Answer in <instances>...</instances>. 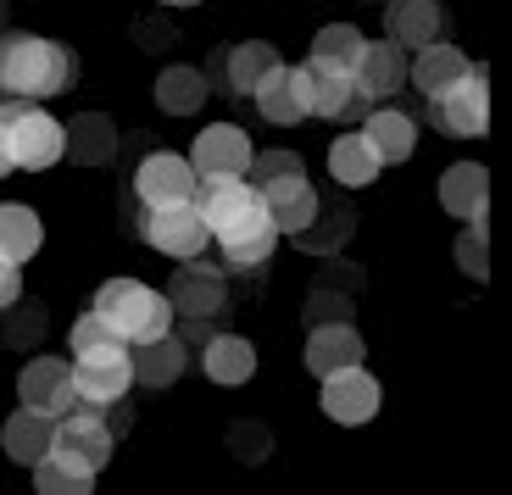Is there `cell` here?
I'll return each mask as SVG.
<instances>
[{"label":"cell","mask_w":512,"mask_h":495,"mask_svg":"<svg viewBox=\"0 0 512 495\" xmlns=\"http://www.w3.org/2000/svg\"><path fill=\"white\" fill-rule=\"evenodd\" d=\"M112 340H123V334H117L112 323L95 312V306H90V312H78V323L67 329V345H73V356H78V351H95V345H112ZM123 345H128V340H123Z\"/></svg>","instance_id":"35"},{"label":"cell","mask_w":512,"mask_h":495,"mask_svg":"<svg viewBox=\"0 0 512 495\" xmlns=\"http://www.w3.org/2000/svg\"><path fill=\"white\" fill-rule=\"evenodd\" d=\"M140 234H145V245H151V251L173 256V262H190V256H201L206 245H212V234H206L195 201H184V206H145Z\"/></svg>","instance_id":"9"},{"label":"cell","mask_w":512,"mask_h":495,"mask_svg":"<svg viewBox=\"0 0 512 495\" xmlns=\"http://www.w3.org/2000/svg\"><path fill=\"white\" fill-rule=\"evenodd\" d=\"M301 362H307L312 379H329L340 368H357L368 362V340L357 334L351 318H334V323H307V345H301Z\"/></svg>","instance_id":"11"},{"label":"cell","mask_w":512,"mask_h":495,"mask_svg":"<svg viewBox=\"0 0 512 495\" xmlns=\"http://www.w3.org/2000/svg\"><path fill=\"white\" fill-rule=\"evenodd\" d=\"M251 101H256V112L268 117V123H279V128L307 123V101H301V89H295V67L290 62L268 67V73H262V84L251 89Z\"/></svg>","instance_id":"26"},{"label":"cell","mask_w":512,"mask_h":495,"mask_svg":"<svg viewBox=\"0 0 512 495\" xmlns=\"http://www.w3.org/2000/svg\"><path fill=\"white\" fill-rule=\"evenodd\" d=\"M78 67L73 51L45 34H0V101H51L62 89H73Z\"/></svg>","instance_id":"1"},{"label":"cell","mask_w":512,"mask_h":495,"mask_svg":"<svg viewBox=\"0 0 512 495\" xmlns=\"http://www.w3.org/2000/svg\"><path fill=\"white\" fill-rule=\"evenodd\" d=\"M490 234H485V217L479 223H468V229L457 234V267L468 273V279H490V256H485Z\"/></svg>","instance_id":"34"},{"label":"cell","mask_w":512,"mask_h":495,"mask_svg":"<svg viewBox=\"0 0 512 495\" xmlns=\"http://www.w3.org/2000/svg\"><path fill=\"white\" fill-rule=\"evenodd\" d=\"M56 445V418L51 412H34V407H17L12 418L0 423V451L17 462V468H34L45 451Z\"/></svg>","instance_id":"23"},{"label":"cell","mask_w":512,"mask_h":495,"mask_svg":"<svg viewBox=\"0 0 512 495\" xmlns=\"http://www.w3.org/2000/svg\"><path fill=\"white\" fill-rule=\"evenodd\" d=\"M206 95H212V84H206V73L190 62H173V67L156 73V106H162L167 117H195L206 106Z\"/></svg>","instance_id":"28"},{"label":"cell","mask_w":512,"mask_h":495,"mask_svg":"<svg viewBox=\"0 0 512 495\" xmlns=\"http://www.w3.org/2000/svg\"><path fill=\"white\" fill-rule=\"evenodd\" d=\"M117 151V128L106 112H78L73 123H67V162L78 167H106Z\"/></svg>","instance_id":"30"},{"label":"cell","mask_w":512,"mask_h":495,"mask_svg":"<svg viewBox=\"0 0 512 495\" xmlns=\"http://www.w3.org/2000/svg\"><path fill=\"white\" fill-rule=\"evenodd\" d=\"M195 212H201L212 245L268 229V201H262L251 178H195Z\"/></svg>","instance_id":"3"},{"label":"cell","mask_w":512,"mask_h":495,"mask_svg":"<svg viewBox=\"0 0 512 495\" xmlns=\"http://www.w3.org/2000/svg\"><path fill=\"white\" fill-rule=\"evenodd\" d=\"M284 173H307V162H301L295 151H256L251 167H245L251 184H268V178H284Z\"/></svg>","instance_id":"36"},{"label":"cell","mask_w":512,"mask_h":495,"mask_svg":"<svg viewBox=\"0 0 512 495\" xmlns=\"http://www.w3.org/2000/svg\"><path fill=\"white\" fill-rule=\"evenodd\" d=\"M162 6H201V0H162Z\"/></svg>","instance_id":"40"},{"label":"cell","mask_w":512,"mask_h":495,"mask_svg":"<svg viewBox=\"0 0 512 495\" xmlns=\"http://www.w3.org/2000/svg\"><path fill=\"white\" fill-rule=\"evenodd\" d=\"M429 123L446 134V140H485L490 134V78L485 67H468L451 89L429 95Z\"/></svg>","instance_id":"6"},{"label":"cell","mask_w":512,"mask_h":495,"mask_svg":"<svg viewBox=\"0 0 512 495\" xmlns=\"http://www.w3.org/2000/svg\"><path fill=\"white\" fill-rule=\"evenodd\" d=\"M134 201L140 206H184L195 201V167L184 151H151L134 167Z\"/></svg>","instance_id":"13"},{"label":"cell","mask_w":512,"mask_h":495,"mask_svg":"<svg viewBox=\"0 0 512 495\" xmlns=\"http://www.w3.org/2000/svg\"><path fill=\"white\" fill-rule=\"evenodd\" d=\"M167 301H173V318L206 323V318L223 312L229 290H223L218 267H201V256H190V262H179V273H173V284H167Z\"/></svg>","instance_id":"15"},{"label":"cell","mask_w":512,"mask_h":495,"mask_svg":"<svg viewBox=\"0 0 512 495\" xmlns=\"http://www.w3.org/2000/svg\"><path fill=\"white\" fill-rule=\"evenodd\" d=\"M56 445H62V451H73L78 462H90V468L101 473L106 462H112L117 434H112V423H106L95 407H73V412H62V418H56Z\"/></svg>","instance_id":"17"},{"label":"cell","mask_w":512,"mask_h":495,"mask_svg":"<svg viewBox=\"0 0 512 495\" xmlns=\"http://www.w3.org/2000/svg\"><path fill=\"white\" fill-rule=\"evenodd\" d=\"M95 479H101V473H95L90 462H78L73 451H62V445H51V451L34 462V490L39 495H90Z\"/></svg>","instance_id":"29"},{"label":"cell","mask_w":512,"mask_h":495,"mask_svg":"<svg viewBox=\"0 0 512 495\" xmlns=\"http://www.w3.org/2000/svg\"><path fill=\"white\" fill-rule=\"evenodd\" d=\"M351 78H357V89L368 101H390V95L407 89V51L390 45V39H368L357 67H351Z\"/></svg>","instance_id":"19"},{"label":"cell","mask_w":512,"mask_h":495,"mask_svg":"<svg viewBox=\"0 0 512 495\" xmlns=\"http://www.w3.org/2000/svg\"><path fill=\"white\" fill-rule=\"evenodd\" d=\"M295 67V89L307 101V117H329V123H351V117L368 112V95L357 89V78L346 67H323V62H290Z\"/></svg>","instance_id":"7"},{"label":"cell","mask_w":512,"mask_h":495,"mask_svg":"<svg viewBox=\"0 0 512 495\" xmlns=\"http://www.w3.org/2000/svg\"><path fill=\"white\" fill-rule=\"evenodd\" d=\"M284 56L273 51L268 39H240V45H234V51H223V67H229V73H223V84H229V95H251L256 84H262V73H268V67H279Z\"/></svg>","instance_id":"31"},{"label":"cell","mask_w":512,"mask_h":495,"mask_svg":"<svg viewBox=\"0 0 512 495\" xmlns=\"http://www.w3.org/2000/svg\"><path fill=\"white\" fill-rule=\"evenodd\" d=\"M17 407L51 412V418L73 412L78 407V395H73V356H34V362H23V373H17Z\"/></svg>","instance_id":"10"},{"label":"cell","mask_w":512,"mask_h":495,"mask_svg":"<svg viewBox=\"0 0 512 495\" xmlns=\"http://www.w3.org/2000/svg\"><path fill=\"white\" fill-rule=\"evenodd\" d=\"M262 190V201H268V223L284 234V240H295L301 229H312L323 212V195L312 190L307 173H284V178H268V184H256Z\"/></svg>","instance_id":"14"},{"label":"cell","mask_w":512,"mask_h":495,"mask_svg":"<svg viewBox=\"0 0 512 495\" xmlns=\"http://www.w3.org/2000/svg\"><path fill=\"white\" fill-rule=\"evenodd\" d=\"M90 306L123 334L128 345H145V340H156V334L173 329V301H167V290H151L145 279H128V273L106 279Z\"/></svg>","instance_id":"2"},{"label":"cell","mask_w":512,"mask_h":495,"mask_svg":"<svg viewBox=\"0 0 512 495\" xmlns=\"http://www.w3.org/2000/svg\"><path fill=\"white\" fill-rule=\"evenodd\" d=\"M318 407H323V418L340 423V429H362V423L379 418L384 390L368 373V362H357V368H340V373H329V379H318Z\"/></svg>","instance_id":"8"},{"label":"cell","mask_w":512,"mask_h":495,"mask_svg":"<svg viewBox=\"0 0 512 495\" xmlns=\"http://www.w3.org/2000/svg\"><path fill=\"white\" fill-rule=\"evenodd\" d=\"M134 390V351L123 340L112 345H95V351H78L73 356V395L78 407H95V412H112L128 401Z\"/></svg>","instance_id":"5"},{"label":"cell","mask_w":512,"mask_h":495,"mask_svg":"<svg viewBox=\"0 0 512 495\" xmlns=\"http://www.w3.org/2000/svg\"><path fill=\"white\" fill-rule=\"evenodd\" d=\"M0 123L12 134V156L23 173H51L67 162V123H56L39 101H0Z\"/></svg>","instance_id":"4"},{"label":"cell","mask_w":512,"mask_h":495,"mask_svg":"<svg viewBox=\"0 0 512 495\" xmlns=\"http://www.w3.org/2000/svg\"><path fill=\"white\" fill-rule=\"evenodd\" d=\"M201 373L218 390H240L256 379V345L245 334H206L201 340Z\"/></svg>","instance_id":"21"},{"label":"cell","mask_w":512,"mask_h":495,"mask_svg":"<svg viewBox=\"0 0 512 495\" xmlns=\"http://www.w3.org/2000/svg\"><path fill=\"white\" fill-rule=\"evenodd\" d=\"M17 167V156H12V134H6V123H0V178Z\"/></svg>","instance_id":"39"},{"label":"cell","mask_w":512,"mask_h":495,"mask_svg":"<svg viewBox=\"0 0 512 495\" xmlns=\"http://www.w3.org/2000/svg\"><path fill=\"white\" fill-rule=\"evenodd\" d=\"M229 451H234V457H262V451H268V429H262V423H256V418H245V423H234V429H229Z\"/></svg>","instance_id":"37"},{"label":"cell","mask_w":512,"mask_h":495,"mask_svg":"<svg viewBox=\"0 0 512 495\" xmlns=\"http://www.w3.org/2000/svg\"><path fill=\"white\" fill-rule=\"evenodd\" d=\"M223 251V262L234 267V273H251V267H262L273 251H279V229H256V234H245V240H229V245H218Z\"/></svg>","instance_id":"33"},{"label":"cell","mask_w":512,"mask_h":495,"mask_svg":"<svg viewBox=\"0 0 512 495\" xmlns=\"http://www.w3.org/2000/svg\"><path fill=\"white\" fill-rule=\"evenodd\" d=\"M362 28L357 23H323L318 34H312V62H323V67H357V56H362Z\"/></svg>","instance_id":"32"},{"label":"cell","mask_w":512,"mask_h":495,"mask_svg":"<svg viewBox=\"0 0 512 495\" xmlns=\"http://www.w3.org/2000/svg\"><path fill=\"white\" fill-rule=\"evenodd\" d=\"M362 134L373 140V151H379L384 167L396 162H412V151H418V117L401 112V106H379V112H362Z\"/></svg>","instance_id":"22"},{"label":"cell","mask_w":512,"mask_h":495,"mask_svg":"<svg viewBox=\"0 0 512 495\" xmlns=\"http://www.w3.org/2000/svg\"><path fill=\"white\" fill-rule=\"evenodd\" d=\"M128 351H134V384H145V390H173L184 379V368H190V345L173 329L145 345H128Z\"/></svg>","instance_id":"20"},{"label":"cell","mask_w":512,"mask_h":495,"mask_svg":"<svg viewBox=\"0 0 512 495\" xmlns=\"http://www.w3.org/2000/svg\"><path fill=\"white\" fill-rule=\"evenodd\" d=\"M251 156H256V145H251V134H245L240 123H206L201 134H195V145H190L195 178H245Z\"/></svg>","instance_id":"12"},{"label":"cell","mask_w":512,"mask_h":495,"mask_svg":"<svg viewBox=\"0 0 512 495\" xmlns=\"http://www.w3.org/2000/svg\"><path fill=\"white\" fill-rule=\"evenodd\" d=\"M384 39L401 45V51H423V45H435L446 39V12H440V0H390V12H384Z\"/></svg>","instance_id":"18"},{"label":"cell","mask_w":512,"mask_h":495,"mask_svg":"<svg viewBox=\"0 0 512 495\" xmlns=\"http://www.w3.org/2000/svg\"><path fill=\"white\" fill-rule=\"evenodd\" d=\"M379 173H384V162L362 128H351V134H340L329 145V178L340 190H368V184H379Z\"/></svg>","instance_id":"25"},{"label":"cell","mask_w":512,"mask_h":495,"mask_svg":"<svg viewBox=\"0 0 512 495\" xmlns=\"http://www.w3.org/2000/svg\"><path fill=\"white\" fill-rule=\"evenodd\" d=\"M468 67H474V62H468V56H462L451 39H435V45H423V51L407 56V84L418 89L423 101H429V95H440V89L457 84Z\"/></svg>","instance_id":"24"},{"label":"cell","mask_w":512,"mask_h":495,"mask_svg":"<svg viewBox=\"0 0 512 495\" xmlns=\"http://www.w3.org/2000/svg\"><path fill=\"white\" fill-rule=\"evenodd\" d=\"M45 251V223H39L34 206L23 201H0V262H34Z\"/></svg>","instance_id":"27"},{"label":"cell","mask_w":512,"mask_h":495,"mask_svg":"<svg viewBox=\"0 0 512 495\" xmlns=\"http://www.w3.org/2000/svg\"><path fill=\"white\" fill-rule=\"evenodd\" d=\"M17 301H23V267L0 262V312H12Z\"/></svg>","instance_id":"38"},{"label":"cell","mask_w":512,"mask_h":495,"mask_svg":"<svg viewBox=\"0 0 512 495\" xmlns=\"http://www.w3.org/2000/svg\"><path fill=\"white\" fill-rule=\"evenodd\" d=\"M440 212L457 223H479L490 212V167L485 162H451L440 173Z\"/></svg>","instance_id":"16"}]
</instances>
